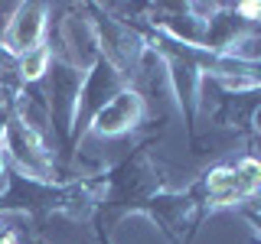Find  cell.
I'll use <instances>...</instances> for the list:
<instances>
[{"instance_id":"9c48e42d","label":"cell","mask_w":261,"mask_h":244,"mask_svg":"<svg viewBox=\"0 0 261 244\" xmlns=\"http://www.w3.org/2000/svg\"><path fill=\"white\" fill-rule=\"evenodd\" d=\"M232 169H235V179H239V192H242L245 205H248V202L261 192V157H251L248 153V157L235 160Z\"/></svg>"},{"instance_id":"8fae6325","label":"cell","mask_w":261,"mask_h":244,"mask_svg":"<svg viewBox=\"0 0 261 244\" xmlns=\"http://www.w3.org/2000/svg\"><path fill=\"white\" fill-rule=\"evenodd\" d=\"M248 127H251V134L255 137H261V101L251 108V114H248Z\"/></svg>"},{"instance_id":"4fadbf2b","label":"cell","mask_w":261,"mask_h":244,"mask_svg":"<svg viewBox=\"0 0 261 244\" xmlns=\"http://www.w3.org/2000/svg\"><path fill=\"white\" fill-rule=\"evenodd\" d=\"M20 244H43V241L33 238V234H20Z\"/></svg>"},{"instance_id":"277c9868","label":"cell","mask_w":261,"mask_h":244,"mask_svg":"<svg viewBox=\"0 0 261 244\" xmlns=\"http://www.w3.org/2000/svg\"><path fill=\"white\" fill-rule=\"evenodd\" d=\"M127 85H130L127 75H124L121 69H114V65L105 59V55H98V59L85 69V78H82V92H79V108H75V127H72V143H69L72 160H75V153H79V143L85 140L92 117L111 101L114 95L124 92Z\"/></svg>"},{"instance_id":"52a82bcc","label":"cell","mask_w":261,"mask_h":244,"mask_svg":"<svg viewBox=\"0 0 261 244\" xmlns=\"http://www.w3.org/2000/svg\"><path fill=\"white\" fill-rule=\"evenodd\" d=\"M144 120H147V101L127 85L124 92L114 95L111 101L92 117L85 137H92V134L95 137H124L130 130H137Z\"/></svg>"},{"instance_id":"3957f363","label":"cell","mask_w":261,"mask_h":244,"mask_svg":"<svg viewBox=\"0 0 261 244\" xmlns=\"http://www.w3.org/2000/svg\"><path fill=\"white\" fill-rule=\"evenodd\" d=\"M85 7V16L95 29V39H98V49L101 55L108 59L114 69H121L130 81V72H134L137 59L144 52V36L137 33L130 23L121 16L114 7H101V4H82Z\"/></svg>"},{"instance_id":"7c38bea8","label":"cell","mask_w":261,"mask_h":244,"mask_svg":"<svg viewBox=\"0 0 261 244\" xmlns=\"http://www.w3.org/2000/svg\"><path fill=\"white\" fill-rule=\"evenodd\" d=\"M95 238H98V244H114V241H111V231H108L101 222H95Z\"/></svg>"},{"instance_id":"5b68a950","label":"cell","mask_w":261,"mask_h":244,"mask_svg":"<svg viewBox=\"0 0 261 244\" xmlns=\"http://www.w3.org/2000/svg\"><path fill=\"white\" fill-rule=\"evenodd\" d=\"M46 36H49V7L30 0V4L10 7V16H7L4 29H0V46L13 59H20L33 49L46 46Z\"/></svg>"},{"instance_id":"ba28073f","label":"cell","mask_w":261,"mask_h":244,"mask_svg":"<svg viewBox=\"0 0 261 244\" xmlns=\"http://www.w3.org/2000/svg\"><path fill=\"white\" fill-rule=\"evenodd\" d=\"M49 62H53V49H49V43L39 46V49H33V52H27V55H20V59H16L20 85L23 88L43 85V78H46V72H49Z\"/></svg>"},{"instance_id":"30bf717a","label":"cell","mask_w":261,"mask_h":244,"mask_svg":"<svg viewBox=\"0 0 261 244\" xmlns=\"http://www.w3.org/2000/svg\"><path fill=\"white\" fill-rule=\"evenodd\" d=\"M228 55L245 59V62H261V33H258V36H251V39H245V43L235 49V52H228Z\"/></svg>"},{"instance_id":"6da1fadb","label":"cell","mask_w":261,"mask_h":244,"mask_svg":"<svg viewBox=\"0 0 261 244\" xmlns=\"http://www.w3.org/2000/svg\"><path fill=\"white\" fill-rule=\"evenodd\" d=\"M82 78L85 72L79 65H72L69 59L53 55L49 72L43 78V98L49 108V127H53V140H56V157L62 163H72V127H75V108H79V92H82Z\"/></svg>"},{"instance_id":"7a4b0ae2","label":"cell","mask_w":261,"mask_h":244,"mask_svg":"<svg viewBox=\"0 0 261 244\" xmlns=\"http://www.w3.org/2000/svg\"><path fill=\"white\" fill-rule=\"evenodd\" d=\"M4 157L10 163V169L39 179V182H65L62 169H59V157H56L53 143L43 134H36L23 117H16L10 111L4 120Z\"/></svg>"},{"instance_id":"8992f818","label":"cell","mask_w":261,"mask_h":244,"mask_svg":"<svg viewBox=\"0 0 261 244\" xmlns=\"http://www.w3.org/2000/svg\"><path fill=\"white\" fill-rule=\"evenodd\" d=\"M258 33H261V26H255V23L239 10V4H219L216 13L206 20L199 46L212 55H228V52H235L245 39L258 36Z\"/></svg>"}]
</instances>
